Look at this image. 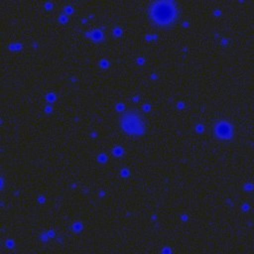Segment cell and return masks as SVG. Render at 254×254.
<instances>
[{
  "label": "cell",
  "instance_id": "1",
  "mask_svg": "<svg viewBox=\"0 0 254 254\" xmlns=\"http://www.w3.org/2000/svg\"><path fill=\"white\" fill-rule=\"evenodd\" d=\"M149 16L155 24L169 26L176 21L178 8L176 3L171 0L155 1L149 7Z\"/></svg>",
  "mask_w": 254,
  "mask_h": 254
},
{
  "label": "cell",
  "instance_id": "3",
  "mask_svg": "<svg viewBox=\"0 0 254 254\" xmlns=\"http://www.w3.org/2000/svg\"><path fill=\"white\" fill-rule=\"evenodd\" d=\"M214 134L221 140H228L233 135V128L231 124L226 120H219L214 124Z\"/></svg>",
  "mask_w": 254,
  "mask_h": 254
},
{
  "label": "cell",
  "instance_id": "2",
  "mask_svg": "<svg viewBox=\"0 0 254 254\" xmlns=\"http://www.w3.org/2000/svg\"><path fill=\"white\" fill-rule=\"evenodd\" d=\"M122 128L129 134L139 135L143 132L144 124L141 117L134 112H127L121 118Z\"/></svg>",
  "mask_w": 254,
  "mask_h": 254
}]
</instances>
